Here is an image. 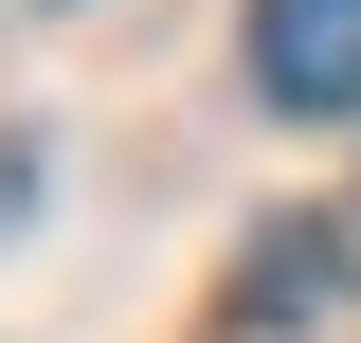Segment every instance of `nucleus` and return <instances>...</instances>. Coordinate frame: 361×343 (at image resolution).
I'll return each instance as SVG.
<instances>
[{
	"instance_id": "f257e3e1",
	"label": "nucleus",
	"mask_w": 361,
	"mask_h": 343,
	"mask_svg": "<svg viewBox=\"0 0 361 343\" xmlns=\"http://www.w3.org/2000/svg\"><path fill=\"white\" fill-rule=\"evenodd\" d=\"M253 90L307 109V127H343L361 109V0H253Z\"/></svg>"
},
{
	"instance_id": "f03ea898",
	"label": "nucleus",
	"mask_w": 361,
	"mask_h": 343,
	"mask_svg": "<svg viewBox=\"0 0 361 343\" xmlns=\"http://www.w3.org/2000/svg\"><path fill=\"white\" fill-rule=\"evenodd\" d=\"M343 307V217H271L235 253V325H325Z\"/></svg>"
}]
</instances>
